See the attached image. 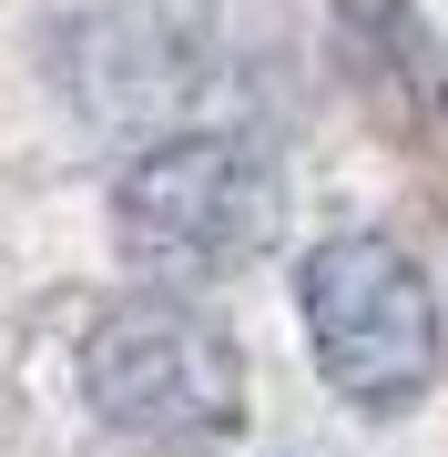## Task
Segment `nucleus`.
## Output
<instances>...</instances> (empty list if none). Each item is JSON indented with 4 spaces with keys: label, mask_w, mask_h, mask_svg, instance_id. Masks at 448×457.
Instances as JSON below:
<instances>
[{
    "label": "nucleus",
    "mask_w": 448,
    "mask_h": 457,
    "mask_svg": "<svg viewBox=\"0 0 448 457\" xmlns=\"http://www.w3.org/2000/svg\"><path fill=\"white\" fill-rule=\"evenodd\" d=\"M51 82L102 132L183 122L215 71V0H51Z\"/></svg>",
    "instance_id": "20e7f679"
},
{
    "label": "nucleus",
    "mask_w": 448,
    "mask_h": 457,
    "mask_svg": "<svg viewBox=\"0 0 448 457\" xmlns=\"http://www.w3.org/2000/svg\"><path fill=\"white\" fill-rule=\"evenodd\" d=\"M336 31H347L357 82L377 92L408 132L448 122V51L428 41V21H418L408 0H336Z\"/></svg>",
    "instance_id": "39448f33"
},
{
    "label": "nucleus",
    "mask_w": 448,
    "mask_h": 457,
    "mask_svg": "<svg viewBox=\"0 0 448 457\" xmlns=\"http://www.w3.org/2000/svg\"><path fill=\"white\" fill-rule=\"evenodd\" d=\"M296 305H306L316 366H326V386L347 407L398 417L438 386L448 326H438V295H428L408 245H387V234H326L296 275Z\"/></svg>",
    "instance_id": "7ed1b4c3"
},
{
    "label": "nucleus",
    "mask_w": 448,
    "mask_h": 457,
    "mask_svg": "<svg viewBox=\"0 0 448 457\" xmlns=\"http://www.w3.org/2000/svg\"><path fill=\"white\" fill-rule=\"evenodd\" d=\"M285 183L245 132H173L113 183V245L143 275V295L224 285L275 245Z\"/></svg>",
    "instance_id": "f257e3e1"
},
{
    "label": "nucleus",
    "mask_w": 448,
    "mask_h": 457,
    "mask_svg": "<svg viewBox=\"0 0 448 457\" xmlns=\"http://www.w3.org/2000/svg\"><path fill=\"white\" fill-rule=\"evenodd\" d=\"M82 396L113 437L153 457H204L245 427V356L183 295H123L82 336Z\"/></svg>",
    "instance_id": "f03ea898"
}]
</instances>
